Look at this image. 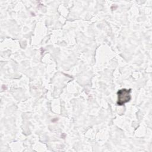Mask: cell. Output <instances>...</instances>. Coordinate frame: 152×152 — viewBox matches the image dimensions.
Instances as JSON below:
<instances>
[{
	"label": "cell",
	"instance_id": "obj_1",
	"mask_svg": "<svg viewBox=\"0 0 152 152\" xmlns=\"http://www.w3.org/2000/svg\"><path fill=\"white\" fill-rule=\"evenodd\" d=\"M131 89L127 90L125 88H123L119 90L118 94V101L117 104L119 106L124 105L125 103L128 102L131 100Z\"/></svg>",
	"mask_w": 152,
	"mask_h": 152
}]
</instances>
